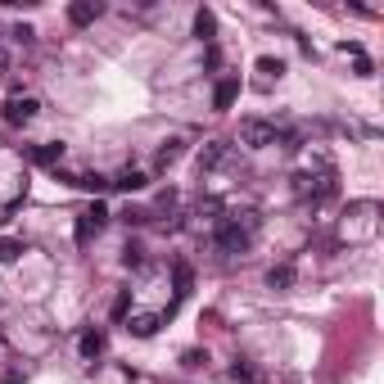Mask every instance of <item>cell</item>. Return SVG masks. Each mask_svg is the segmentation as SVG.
Returning <instances> with one entry per match:
<instances>
[{"label": "cell", "instance_id": "5", "mask_svg": "<svg viewBox=\"0 0 384 384\" xmlns=\"http://www.w3.org/2000/svg\"><path fill=\"white\" fill-rule=\"evenodd\" d=\"M0 118H5V127H27V122L36 118V100L23 95V91H14L5 100V113H0Z\"/></svg>", "mask_w": 384, "mask_h": 384}, {"label": "cell", "instance_id": "25", "mask_svg": "<svg viewBox=\"0 0 384 384\" xmlns=\"http://www.w3.org/2000/svg\"><path fill=\"white\" fill-rule=\"evenodd\" d=\"M5 73H9V50L0 45V77H5Z\"/></svg>", "mask_w": 384, "mask_h": 384}, {"label": "cell", "instance_id": "6", "mask_svg": "<svg viewBox=\"0 0 384 384\" xmlns=\"http://www.w3.org/2000/svg\"><path fill=\"white\" fill-rule=\"evenodd\" d=\"M100 14H104L100 0H73V5H68V23H73V27H91Z\"/></svg>", "mask_w": 384, "mask_h": 384}, {"label": "cell", "instance_id": "18", "mask_svg": "<svg viewBox=\"0 0 384 384\" xmlns=\"http://www.w3.org/2000/svg\"><path fill=\"white\" fill-rule=\"evenodd\" d=\"M18 253H27V244H23V239H0V263H14Z\"/></svg>", "mask_w": 384, "mask_h": 384}, {"label": "cell", "instance_id": "14", "mask_svg": "<svg viewBox=\"0 0 384 384\" xmlns=\"http://www.w3.org/2000/svg\"><path fill=\"white\" fill-rule=\"evenodd\" d=\"M294 281H299L294 263H281V267H272V272H267V285H272V290H290Z\"/></svg>", "mask_w": 384, "mask_h": 384}, {"label": "cell", "instance_id": "21", "mask_svg": "<svg viewBox=\"0 0 384 384\" xmlns=\"http://www.w3.org/2000/svg\"><path fill=\"white\" fill-rule=\"evenodd\" d=\"M122 263H127V267H140V263H145V249H140V244H127V249H122Z\"/></svg>", "mask_w": 384, "mask_h": 384}, {"label": "cell", "instance_id": "7", "mask_svg": "<svg viewBox=\"0 0 384 384\" xmlns=\"http://www.w3.org/2000/svg\"><path fill=\"white\" fill-rule=\"evenodd\" d=\"M226 158H230V145H226V140H208V145L199 149V172H213V168H222Z\"/></svg>", "mask_w": 384, "mask_h": 384}, {"label": "cell", "instance_id": "11", "mask_svg": "<svg viewBox=\"0 0 384 384\" xmlns=\"http://www.w3.org/2000/svg\"><path fill=\"white\" fill-rule=\"evenodd\" d=\"M195 36L204 45L217 41V14H213V9H199V14H195Z\"/></svg>", "mask_w": 384, "mask_h": 384}, {"label": "cell", "instance_id": "8", "mask_svg": "<svg viewBox=\"0 0 384 384\" xmlns=\"http://www.w3.org/2000/svg\"><path fill=\"white\" fill-rule=\"evenodd\" d=\"M235 100H239V77H222V82L213 86V109H217V113H226Z\"/></svg>", "mask_w": 384, "mask_h": 384}, {"label": "cell", "instance_id": "15", "mask_svg": "<svg viewBox=\"0 0 384 384\" xmlns=\"http://www.w3.org/2000/svg\"><path fill=\"white\" fill-rule=\"evenodd\" d=\"M109 186H113V190H127V195H131V190H145V177H140V172H131V168H127V172H122L118 181H109Z\"/></svg>", "mask_w": 384, "mask_h": 384}, {"label": "cell", "instance_id": "22", "mask_svg": "<svg viewBox=\"0 0 384 384\" xmlns=\"http://www.w3.org/2000/svg\"><path fill=\"white\" fill-rule=\"evenodd\" d=\"M127 307H131V294L122 290L118 299H113V321H122V316H127Z\"/></svg>", "mask_w": 384, "mask_h": 384}, {"label": "cell", "instance_id": "23", "mask_svg": "<svg viewBox=\"0 0 384 384\" xmlns=\"http://www.w3.org/2000/svg\"><path fill=\"white\" fill-rule=\"evenodd\" d=\"M181 362H186V367H204V362H208V353H199V348H190V353H186V357H181Z\"/></svg>", "mask_w": 384, "mask_h": 384}, {"label": "cell", "instance_id": "9", "mask_svg": "<svg viewBox=\"0 0 384 384\" xmlns=\"http://www.w3.org/2000/svg\"><path fill=\"white\" fill-rule=\"evenodd\" d=\"M77 348H82V357H86V362H95L104 348H109V334H104V330H95V325H91V330H82Z\"/></svg>", "mask_w": 384, "mask_h": 384}, {"label": "cell", "instance_id": "24", "mask_svg": "<svg viewBox=\"0 0 384 384\" xmlns=\"http://www.w3.org/2000/svg\"><path fill=\"white\" fill-rule=\"evenodd\" d=\"M32 36H36V32H32V27H27V23H18V27H14V41H23V45H27V41H32Z\"/></svg>", "mask_w": 384, "mask_h": 384}, {"label": "cell", "instance_id": "16", "mask_svg": "<svg viewBox=\"0 0 384 384\" xmlns=\"http://www.w3.org/2000/svg\"><path fill=\"white\" fill-rule=\"evenodd\" d=\"M73 186H82V190H91V195H100L104 186H109V181L100 177V172H82V177H73Z\"/></svg>", "mask_w": 384, "mask_h": 384}, {"label": "cell", "instance_id": "3", "mask_svg": "<svg viewBox=\"0 0 384 384\" xmlns=\"http://www.w3.org/2000/svg\"><path fill=\"white\" fill-rule=\"evenodd\" d=\"M276 140H281V127H276V122H267V118H244L239 122V145L267 149V145H276Z\"/></svg>", "mask_w": 384, "mask_h": 384}, {"label": "cell", "instance_id": "20", "mask_svg": "<svg viewBox=\"0 0 384 384\" xmlns=\"http://www.w3.org/2000/svg\"><path fill=\"white\" fill-rule=\"evenodd\" d=\"M258 73H263V77H281V73H285V64H281V59H272V54H263V59H258Z\"/></svg>", "mask_w": 384, "mask_h": 384}, {"label": "cell", "instance_id": "4", "mask_svg": "<svg viewBox=\"0 0 384 384\" xmlns=\"http://www.w3.org/2000/svg\"><path fill=\"white\" fill-rule=\"evenodd\" d=\"M104 222H109V208H104V204H91V208H82V213H77V226H73V239L86 249V244H91V239L104 230Z\"/></svg>", "mask_w": 384, "mask_h": 384}, {"label": "cell", "instance_id": "2", "mask_svg": "<svg viewBox=\"0 0 384 384\" xmlns=\"http://www.w3.org/2000/svg\"><path fill=\"white\" fill-rule=\"evenodd\" d=\"M294 195L307 199V204H330L334 195H339V177H334V168H321L312 177V172H299L294 177Z\"/></svg>", "mask_w": 384, "mask_h": 384}, {"label": "cell", "instance_id": "10", "mask_svg": "<svg viewBox=\"0 0 384 384\" xmlns=\"http://www.w3.org/2000/svg\"><path fill=\"white\" fill-rule=\"evenodd\" d=\"M172 285H177V303L190 299V290H195V267H190V263H177V267H172Z\"/></svg>", "mask_w": 384, "mask_h": 384}, {"label": "cell", "instance_id": "1", "mask_svg": "<svg viewBox=\"0 0 384 384\" xmlns=\"http://www.w3.org/2000/svg\"><path fill=\"white\" fill-rule=\"evenodd\" d=\"M253 230H258V213H239V217H217L213 222V244L222 253H244L253 244Z\"/></svg>", "mask_w": 384, "mask_h": 384}, {"label": "cell", "instance_id": "13", "mask_svg": "<svg viewBox=\"0 0 384 384\" xmlns=\"http://www.w3.org/2000/svg\"><path fill=\"white\" fill-rule=\"evenodd\" d=\"M32 163H36V168H59V163H64V145H59V140L36 145V149H32Z\"/></svg>", "mask_w": 384, "mask_h": 384}, {"label": "cell", "instance_id": "19", "mask_svg": "<svg viewBox=\"0 0 384 384\" xmlns=\"http://www.w3.org/2000/svg\"><path fill=\"white\" fill-rule=\"evenodd\" d=\"M253 380H258V371L253 367H239V362H235V371L226 376V384H253Z\"/></svg>", "mask_w": 384, "mask_h": 384}, {"label": "cell", "instance_id": "12", "mask_svg": "<svg viewBox=\"0 0 384 384\" xmlns=\"http://www.w3.org/2000/svg\"><path fill=\"white\" fill-rule=\"evenodd\" d=\"M158 325H163V316H158V312H140V316H131L127 330L136 334V339H149V334H158Z\"/></svg>", "mask_w": 384, "mask_h": 384}, {"label": "cell", "instance_id": "17", "mask_svg": "<svg viewBox=\"0 0 384 384\" xmlns=\"http://www.w3.org/2000/svg\"><path fill=\"white\" fill-rule=\"evenodd\" d=\"M177 158H181V140H168V145L158 149V158H154V168H172Z\"/></svg>", "mask_w": 384, "mask_h": 384}]
</instances>
